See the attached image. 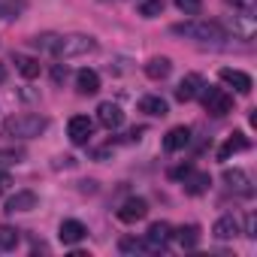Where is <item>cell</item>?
I'll use <instances>...</instances> for the list:
<instances>
[{
    "label": "cell",
    "mask_w": 257,
    "mask_h": 257,
    "mask_svg": "<svg viewBox=\"0 0 257 257\" xmlns=\"http://www.w3.org/2000/svg\"><path fill=\"white\" fill-rule=\"evenodd\" d=\"M176 37H185V40H194V43H224L230 40L227 28H221L218 22H206V19H188V22H179L170 28Z\"/></svg>",
    "instance_id": "6da1fadb"
},
{
    "label": "cell",
    "mask_w": 257,
    "mask_h": 257,
    "mask_svg": "<svg viewBox=\"0 0 257 257\" xmlns=\"http://www.w3.org/2000/svg\"><path fill=\"white\" fill-rule=\"evenodd\" d=\"M49 127V118H43V115H16V118H10L7 124H4V134L7 137H16V140H34V137H40L43 131Z\"/></svg>",
    "instance_id": "7a4b0ae2"
},
{
    "label": "cell",
    "mask_w": 257,
    "mask_h": 257,
    "mask_svg": "<svg viewBox=\"0 0 257 257\" xmlns=\"http://www.w3.org/2000/svg\"><path fill=\"white\" fill-rule=\"evenodd\" d=\"M94 49H97V40L94 37H88V34H67V37H58L55 40L52 55L61 58V61H67V58H82V55H88Z\"/></svg>",
    "instance_id": "3957f363"
},
{
    "label": "cell",
    "mask_w": 257,
    "mask_h": 257,
    "mask_svg": "<svg viewBox=\"0 0 257 257\" xmlns=\"http://www.w3.org/2000/svg\"><path fill=\"white\" fill-rule=\"evenodd\" d=\"M200 100H203L206 112H209V115H215V118H224L227 112H233V97H230L224 88L203 85V91H200Z\"/></svg>",
    "instance_id": "277c9868"
},
{
    "label": "cell",
    "mask_w": 257,
    "mask_h": 257,
    "mask_svg": "<svg viewBox=\"0 0 257 257\" xmlns=\"http://www.w3.org/2000/svg\"><path fill=\"white\" fill-rule=\"evenodd\" d=\"M227 22H230V34L236 40H254V34H257V16L254 13L236 10V16H230Z\"/></svg>",
    "instance_id": "5b68a950"
},
{
    "label": "cell",
    "mask_w": 257,
    "mask_h": 257,
    "mask_svg": "<svg viewBox=\"0 0 257 257\" xmlns=\"http://www.w3.org/2000/svg\"><path fill=\"white\" fill-rule=\"evenodd\" d=\"M170 239H173V227L167 224V221H155L152 227H149V233H146V251H164L167 245H170Z\"/></svg>",
    "instance_id": "8992f818"
},
{
    "label": "cell",
    "mask_w": 257,
    "mask_h": 257,
    "mask_svg": "<svg viewBox=\"0 0 257 257\" xmlns=\"http://www.w3.org/2000/svg\"><path fill=\"white\" fill-rule=\"evenodd\" d=\"M67 137H70L73 146H85L94 137V121L88 115H73L70 124H67Z\"/></svg>",
    "instance_id": "52a82bcc"
},
{
    "label": "cell",
    "mask_w": 257,
    "mask_h": 257,
    "mask_svg": "<svg viewBox=\"0 0 257 257\" xmlns=\"http://www.w3.org/2000/svg\"><path fill=\"white\" fill-rule=\"evenodd\" d=\"M118 221H124V224H137V221H143L146 215H149V203L143 200V197H131V200H124L121 206H118Z\"/></svg>",
    "instance_id": "ba28073f"
},
{
    "label": "cell",
    "mask_w": 257,
    "mask_h": 257,
    "mask_svg": "<svg viewBox=\"0 0 257 257\" xmlns=\"http://www.w3.org/2000/svg\"><path fill=\"white\" fill-rule=\"evenodd\" d=\"M221 179H224V185H227L233 194H239V197H251V194H254L251 179H248V173H245V170H236V167H233V170H224V176H221Z\"/></svg>",
    "instance_id": "9c48e42d"
},
{
    "label": "cell",
    "mask_w": 257,
    "mask_h": 257,
    "mask_svg": "<svg viewBox=\"0 0 257 257\" xmlns=\"http://www.w3.org/2000/svg\"><path fill=\"white\" fill-rule=\"evenodd\" d=\"M97 121L106 127V131H118V127L124 124V112H121V106H118V103L106 100V103H100V106H97Z\"/></svg>",
    "instance_id": "30bf717a"
},
{
    "label": "cell",
    "mask_w": 257,
    "mask_h": 257,
    "mask_svg": "<svg viewBox=\"0 0 257 257\" xmlns=\"http://www.w3.org/2000/svg\"><path fill=\"white\" fill-rule=\"evenodd\" d=\"M218 79H221L224 85H230L233 91H239V94H251V88H254L251 76L242 73V70H233V67H224V70L218 73Z\"/></svg>",
    "instance_id": "8fae6325"
},
{
    "label": "cell",
    "mask_w": 257,
    "mask_h": 257,
    "mask_svg": "<svg viewBox=\"0 0 257 257\" xmlns=\"http://www.w3.org/2000/svg\"><path fill=\"white\" fill-rule=\"evenodd\" d=\"M203 76L200 73H188L182 82H179V88H176V97L182 100V103H191V100H197L200 97V91H203Z\"/></svg>",
    "instance_id": "7c38bea8"
},
{
    "label": "cell",
    "mask_w": 257,
    "mask_h": 257,
    "mask_svg": "<svg viewBox=\"0 0 257 257\" xmlns=\"http://www.w3.org/2000/svg\"><path fill=\"white\" fill-rule=\"evenodd\" d=\"M88 236V227L82 224V221H61V230H58V239L64 242V245H79L82 239Z\"/></svg>",
    "instance_id": "4fadbf2b"
},
{
    "label": "cell",
    "mask_w": 257,
    "mask_h": 257,
    "mask_svg": "<svg viewBox=\"0 0 257 257\" xmlns=\"http://www.w3.org/2000/svg\"><path fill=\"white\" fill-rule=\"evenodd\" d=\"M242 230H239V221L233 218V215H221L218 221H215V227H212V236L218 239V242H230V239H236Z\"/></svg>",
    "instance_id": "5bb4252c"
},
{
    "label": "cell",
    "mask_w": 257,
    "mask_h": 257,
    "mask_svg": "<svg viewBox=\"0 0 257 257\" xmlns=\"http://www.w3.org/2000/svg\"><path fill=\"white\" fill-rule=\"evenodd\" d=\"M209 185H212V176H209V173L191 170V173L185 176V194H191V197H200V194H206V191H209Z\"/></svg>",
    "instance_id": "9a60e30c"
},
{
    "label": "cell",
    "mask_w": 257,
    "mask_h": 257,
    "mask_svg": "<svg viewBox=\"0 0 257 257\" xmlns=\"http://www.w3.org/2000/svg\"><path fill=\"white\" fill-rule=\"evenodd\" d=\"M31 209H37V194L34 191H16L10 200H7V212L13 215V212H31Z\"/></svg>",
    "instance_id": "2e32d148"
},
{
    "label": "cell",
    "mask_w": 257,
    "mask_h": 257,
    "mask_svg": "<svg viewBox=\"0 0 257 257\" xmlns=\"http://www.w3.org/2000/svg\"><path fill=\"white\" fill-rule=\"evenodd\" d=\"M188 143H191V127H185V124L182 127H173V131L164 137V149L167 152H182Z\"/></svg>",
    "instance_id": "e0dca14e"
},
{
    "label": "cell",
    "mask_w": 257,
    "mask_h": 257,
    "mask_svg": "<svg viewBox=\"0 0 257 257\" xmlns=\"http://www.w3.org/2000/svg\"><path fill=\"white\" fill-rule=\"evenodd\" d=\"M170 70H173V61H170V58H164V55H158V58H152V61L146 64V76H149V79H155V82L167 79V76H170Z\"/></svg>",
    "instance_id": "ac0fdd59"
},
{
    "label": "cell",
    "mask_w": 257,
    "mask_h": 257,
    "mask_svg": "<svg viewBox=\"0 0 257 257\" xmlns=\"http://www.w3.org/2000/svg\"><path fill=\"white\" fill-rule=\"evenodd\" d=\"M76 91L79 94H97L100 91V76L94 70H79L76 73Z\"/></svg>",
    "instance_id": "d6986e66"
},
{
    "label": "cell",
    "mask_w": 257,
    "mask_h": 257,
    "mask_svg": "<svg viewBox=\"0 0 257 257\" xmlns=\"http://www.w3.org/2000/svg\"><path fill=\"white\" fill-rule=\"evenodd\" d=\"M140 112H146V115H155V118H164V115L170 112V106H167V100H164V97H155V94H149V97H143V100H140Z\"/></svg>",
    "instance_id": "ffe728a7"
},
{
    "label": "cell",
    "mask_w": 257,
    "mask_h": 257,
    "mask_svg": "<svg viewBox=\"0 0 257 257\" xmlns=\"http://www.w3.org/2000/svg\"><path fill=\"white\" fill-rule=\"evenodd\" d=\"M25 10H28V0H0V22L22 19Z\"/></svg>",
    "instance_id": "44dd1931"
},
{
    "label": "cell",
    "mask_w": 257,
    "mask_h": 257,
    "mask_svg": "<svg viewBox=\"0 0 257 257\" xmlns=\"http://www.w3.org/2000/svg\"><path fill=\"white\" fill-rule=\"evenodd\" d=\"M245 149H248V140H245V134H242V131H236V134H230V140L221 146L218 158H221V161H227L233 152H245Z\"/></svg>",
    "instance_id": "7402d4cb"
},
{
    "label": "cell",
    "mask_w": 257,
    "mask_h": 257,
    "mask_svg": "<svg viewBox=\"0 0 257 257\" xmlns=\"http://www.w3.org/2000/svg\"><path fill=\"white\" fill-rule=\"evenodd\" d=\"M176 239H179V245H182V248H188V251H191V248H197V245H200V227H197V224H185V227H179V230H176Z\"/></svg>",
    "instance_id": "603a6c76"
},
{
    "label": "cell",
    "mask_w": 257,
    "mask_h": 257,
    "mask_svg": "<svg viewBox=\"0 0 257 257\" xmlns=\"http://www.w3.org/2000/svg\"><path fill=\"white\" fill-rule=\"evenodd\" d=\"M16 61V70L25 76V79H37L40 76V61L37 58H28V55H13Z\"/></svg>",
    "instance_id": "cb8c5ba5"
},
{
    "label": "cell",
    "mask_w": 257,
    "mask_h": 257,
    "mask_svg": "<svg viewBox=\"0 0 257 257\" xmlns=\"http://www.w3.org/2000/svg\"><path fill=\"white\" fill-rule=\"evenodd\" d=\"M118 251H121V254H143V251H146V242L137 239V236H124V239L118 242Z\"/></svg>",
    "instance_id": "d4e9b609"
},
{
    "label": "cell",
    "mask_w": 257,
    "mask_h": 257,
    "mask_svg": "<svg viewBox=\"0 0 257 257\" xmlns=\"http://www.w3.org/2000/svg\"><path fill=\"white\" fill-rule=\"evenodd\" d=\"M19 230H13V227H0V251H13L16 245H19Z\"/></svg>",
    "instance_id": "484cf974"
},
{
    "label": "cell",
    "mask_w": 257,
    "mask_h": 257,
    "mask_svg": "<svg viewBox=\"0 0 257 257\" xmlns=\"http://www.w3.org/2000/svg\"><path fill=\"white\" fill-rule=\"evenodd\" d=\"M140 16H143V19H158V16H164V0H143V4H140Z\"/></svg>",
    "instance_id": "4316f807"
},
{
    "label": "cell",
    "mask_w": 257,
    "mask_h": 257,
    "mask_svg": "<svg viewBox=\"0 0 257 257\" xmlns=\"http://www.w3.org/2000/svg\"><path fill=\"white\" fill-rule=\"evenodd\" d=\"M22 161H25L22 149H0V167H13V164H22Z\"/></svg>",
    "instance_id": "83f0119b"
},
{
    "label": "cell",
    "mask_w": 257,
    "mask_h": 257,
    "mask_svg": "<svg viewBox=\"0 0 257 257\" xmlns=\"http://www.w3.org/2000/svg\"><path fill=\"white\" fill-rule=\"evenodd\" d=\"M176 7L185 13V16H197L203 10V0H176Z\"/></svg>",
    "instance_id": "f1b7e54d"
},
{
    "label": "cell",
    "mask_w": 257,
    "mask_h": 257,
    "mask_svg": "<svg viewBox=\"0 0 257 257\" xmlns=\"http://www.w3.org/2000/svg\"><path fill=\"white\" fill-rule=\"evenodd\" d=\"M227 7L242 10V13H254L257 10V0H227Z\"/></svg>",
    "instance_id": "f546056e"
},
{
    "label": "cell",
    "mask_w": 257,
    "mask_h": 257,
    "mask_svg": "<svg viewBox=\"0 0 257 257\" xmlns=\"http://www.w3.org/2000/svg\"><path fill=\"white\" fill-rule=\"evenodd\" d=\"M55 40H58L55 34H40V37H37L34 43H37V46H40L43 52H52V49H55Z\"/></svg>",
    "instance_id": "4dcf8cb0"
},
{
    "label": "cell",
    "mask_w": 257,
    "mask_h": 257,
    "mask_svg": "<svg viewBox=\"0 0 257 257\" xmlns=\"http://www.w3.org/2000/svg\"><path fill=\"white\" fill-rule=\"evenodd\" d=\"M52 79H55V85H61V82L67 79V67H64V64H55V67H52Z\"/></svg>",
    "instance_id": "1f68e13d"
},
{
    "label": "cell",
    "mask_w": 257,
    "mask_h": 257,
    "mask_svg": "<svg viewBox=\"0 0 257 257\" xmlns=\"http://www.w3.org/2000/svg\"><path fill=\"white\" fill-rule=\"evenodd\" d=\"M188 173H191V167L185 164V167H176V170H170V179H185Z\"/></svg>",
    "instance_id": "d6a6232c"
},
{
    "label": "cell",
    "mask_w": 257,
    "mask_h": 257,
    "mask_svg": "<svg viewBox=\"0 0 257 257\" xmlns=\"http://www.w3.org/2000/svg\"><path fill=\"white\" fill-rule=\"evenodd\" d=\"M245 236H251V239L257 236V233H254V215H248V218H245Z\"/></svg>",
    "instance_id": "836d02e7"
},
{
    "label": "cell",
    "mask_w": 257,
    "mask_h": 257,
    "mask_svg": "<svg viewBox=\"0 0 257 257\" xmlns=\"http://www.w3.org/2000/svg\"><path fill=\"white\" fill-rule=\"evenodd\" d=\"M13 185V179H10V173H4V170H0V191H7Z\"/></svg>",
    "instance_id": "e575fe53"
},
{
    "label": "cell",
    "mask_w": 257,
    "mask_h": 257,
    "mask_svg": "<svg viewBox=\"0 0 257 257\" xmlns=\"http://www.w3.org/2000/svg\"><path fill=\"white\" fill-rule=\"evenodd\" d=\"M0 82H7V67L0 64Z\"/></svg>",
    "instance_id": "d590c367"
},
{
    "label": "cell",
    "mask_w": 257,
    "mask_h": 257,
    "mask_svg": "<svg viewBox=\"0 0 257 257\" xmlns=\"http://www.w3.org/2000/svg\"><path fill=\"white\" fill-rule=\"evenodd\" d=\"M103 4H118V0H103Z\"/></svg>",
    "instance_id": "8d00e7d4"
}]
</instances>
